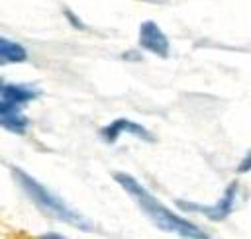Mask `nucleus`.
I'll return each instance as SVG.
<instances>
[{
  "mask_svg": "<svg viewBox=\"0 0 251 239\" xmlns=\"http://www.w3.org/2000/svg\"><path fill=\"white\" fill-rule=\"evenodd\" d=\"M237 194H239V184L237 182H231L226 188L224 196L214 206H198V204H190V202H178V206L182 210H194V212H200V214H204L206 217H210L214 221H220V219H226L233 212Z\"/></svg>",
  "mask_w": 251,
  "mask_h": 239,
  "instance_id": "nucleus-3",
  "label": "nucleus"
},
{
  "mask_svg": "<svg viewBox=\"0 0 251 239\" xmlns=\"http://www.w3.org/2000/svg\"><path fill=\"white\" fill-rule=\"evenodd\" d=\"M63 14H65V18L73 24V27H76V29H84V24H82V22H80V20H78L71 10H69V8H65V10H63Z\"/></svg>",
  "mask_w": 251,
  "mask_h": 239,
  "instance_id": "nucleus-10",
  "label": "nucleus"
},
{
  "mask_svg": "<svg viewBox=\"0 0 251 239\" xmlns=\"http://www.w3.org/2000/svg\"><path fill=\"white\" fill-rule=\"evenodd\" d=\"M37 94H39L37 90H33L31 86H24V84H2V88H0V96L4 100H10L20 106L35 100Z\"/></svg>",
  "mask_w": 251,
  "mask_h": 239,
  "instance_id": "nucleus-7",
  "label": "nucleus"
},
{
  "mask_svg": "<svg viewBox=\"0 0 251 239\" xmlns=\"http://www.w3.org/2000/svg\"><path fill=\"white\" fill-rule=\"evenodd\" d=\"M2 84H4V82H2V78H0V88H2Z\"/></svg>",
  "mask_w": 251,
  "mask_h": 239,
  "instance_id": "nucleus-12",
  "label": "nucleus"
},
{
  "mask_svg": "<svg viewBox=\"0 0 251 239\" xmlns=\"http://www.w3.org/2000/svg\"><path fill=\"white\" fill-rule=\"evenodd\" d=\"M24 61H27V51L20 43L0 37V65H14Z\"/></svg>",
  "mask_w": 251,
  "mask_h": 239,
  "instance_id": "nucleus-8",
  "label": "nucleus"
},
{
  "mask_svg": "<svg viewBox=\"0 0 251 239\" xmlns=\"http://www.w3.org/2000/svg\"><path fill=\"white\" fill-rule=\"evenodd\" d=\"M114 180L127 192V196L139 206V210L161 229L167 233H176L180 237H194V239H202L208 237V233H204L198 225L190 223L188 219L176 215L173 210H169L163 202H159L139 180H135L131 174L127 172H114Z\"/></svg>",
  "mask_w": 251,
  "mask_h": 239,
  "instance_id": "nucleus-1",
  "label": "nucleus"
},
{
  "mask_svg": "<svg viewBox=\"0 0 251 239\" xmlns=\"http://www.w3.org/2000/svg\"><path fill=\"white\" fill-rule=\"evenodd\" d=\"M43 237H63V235H59V233H45Z\"/></svg>",
  "mask_w": 251,
  "mask_h": 239,
  "instance_id": "nucleus-11",
  "label": "nucleus"
},
{
  "mask_svg": "<svg viewBox=\"0 0 251 239\" xmlns=\"http://www.w3.org/2000/svg\"><path fill=\"white\" fill-rule=\"evenodd\" d=\"M251 170V151H247L245 153V157L239 161V165H237V172H249Z\"/></svg>",
  "mask_w": 251,
  "mask_h": 239,
  "instance_id": "nucleus-9",
  "label": "nucleus"
},
{
  "mask_svg": "<svg viewBox=\"0 0 251 239\" xmlns=\"http://www.w3.org/2000/svg\"><path fill=\"white\" fill-rule=\"evenodd\" d=\"M139 45L147 51H151L153 55L161 57V59H167L169 53H171V43H169V37L163 33V29L147 20L139 25Z\"/></svg>",
  "mask_w": 251,
  "mask_h": 239,
  "instance_id": "nucleus-4",
  "label": "nucleus"
},
{
  "mask_svg": "<svg viewBox=\"0 0 251 239\" xmlns=\"http://www.w3.org/2000/svg\"><path fill=\"white\" fill-rule=\"evenodd\" d=\"M124 133H129V135H133L137 139H143V141H153L155 139L147 127H143L141 123H135L133 120H127V118H118V120L110 121L108 125H104L100 129V137L106 143H116L118 137L124 135Z\"/></svg>",
  "mask_w": 251,
  "mask_h": 239,
  "instance_id": "nucleus-5",
  "label": "nucleus"
},
{
  "mask_svg": "<svg viewBox=\"0 0 251 239\" xmlns=\"http://www.w3.org/2000/svg\"><path fill=\"white\" fill-rule=\"evenodd\" d=\"M12 174H14V180L20 184V188L29 196V200H31L43 214H47V215H51V217H55V219H59V221H65V223H69V225H73V227H78V229H82V231H92V229H94V225H92V221H90L88 217H84V215L78 214L76 210L69 208V206L63 202V198L55 196V194H53L51 190H47L41 182H37L31 174H27L25 170H22V168H18V167L12 168Z\"/></svg>",
  "mask_w": 251,
  "mask_h": 239,
  "instance_id": "nucleus-2",
  "label": "nucleus"
},
{
  "mask_svg": "<svg viewBox=\"0 0 251 239\" xmlns=\"http://www.w3.org/2000/svg\"><path fill=\"white\" fill-rule=\"evenodd\" d=\"M0 127L12 131V133H25L29 127V120L22 114V106L14 104L10 100H0Z\"/></svg>",
  "mask_w": 251,
  "mask_h": 239,
  "instance_id": "nucleus-6",
  "label": "nucleus"
}]
</instances>
